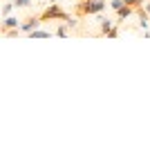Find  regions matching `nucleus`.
Listing matches in <instances>:
<instances>
[{
  "instance_id": "9b49d317",
  "label": "nucleus",
  "mask_w": 150,
  "mask_h": 150,
  "mask_svg": "<svg viewBox=\"0 0 150 150\" xmlns=\"http://www.w3.org/2000/svg\"><path fill=\"white\" fill-rule=\"evenodd\" d=\"M123 2H125V5H130V7H134V9L146 5V0H123Z\"/></svg>"
},
{
  "instance_id": "7ed1b4c3",
  "label": "nucleus",
  "mask_w": 150,
  "mask_h": 150,
  "mask_svg": "<svg viewBox=\"0 0 150 150\" xmlns=\"http://www.w3.org/2000/svg\"><path fill=\"white\" fill-rule=\"evenodd\" d=\"M40 23H43L40 16H29V18H25L23 23H20V31H23V34H31L34 29L40 27Z\"/></svg>"
},
{
  "instance_id": "f8f14e48",
  "label": "nucleus",
  "mask_w": 150,
  "mask_h": 150,
  "mask_svg": "<svg viewBox=\"0 0 150 150\" xmlns=\"http://www.w3.org/2000/svg\"><path fill=\"white\" fill-rule=\"evenodd\" d=\"M123 5H125L123 0H112V2H110V9H114V11H117V9H121Z\"/></svg>"
},
{
  "instance_id": "ddd939ff",
  "label": "nucleus",
  "mask_w": 150,
  "mask_h": 150,
  "mask_svg": "<svg viewBox=\"0 0 150 150\" xmlns=\"http://www.w3.org/2000/svg\"><path fill=\"white\" fill-rule=\"evenodd\" d=\"M13 5L18 7V9H23V7H29L31 5V0H13Z\"/></svg>"
},
{
  "instance_id": "0eeeda50",
  "label": "nucleus",
  "mask_w": 150,
  "mask_h": 150,
  "mask_svg": "<svg viewBox=\"0 0 150 150\" xmlns=\"http://www.w3.org/2000/svg\"><path fill=\"white\" fill-rule=\"evenodd\" d=\"M99 34H101V36H108V34H110V31H112V20H110V18H101V23H99Z\"/></svg>"
},
{
  "instance_id": "9d476101",
  "label": "nucleus",
  "mask_w": 150,
  "mask_h": 150,
  "mask_svg": "<svg viewBox=\"0 0 150 150\" xmlns=\"http://www.w3.org/2000/svg\"><path fill=\"white\" fill-rule=\"evenodd\" d=\"M13 7H16V5H13V2H7V5L2 7V18H5V16H11V11H13Z\"/></svg>"
},
{
  "instance_id": "4468645a",
  "label": "nucleus",
  "mask_w": 150,
  "mask_h": 150,
  "mask_svg": "<svg viewBox=\"0 0 150 150\" xmlns=\"http://www.w3.org/2000/svg\"><path fill=\"white\" fill-rule=\"evenodd\" d=\"M119 36V29H117V25L112 27V31H110V34H108V38H117Z\"/></svg>"
},
{
  "instance_id": "dca6fc26",
  "label": "nucleus",
  "mask_w": 150,
  "mask_h": 150,
  "mask_svg": "<svg viewBox=\"0 0 150 150\" xmlns=\"http://www.w3.org/2000/svg\"><path fill=\"white\" fill-rule=\"evenodd\" d=\"M50 2H56V0H50Z\"/></svg>"
},
{
  "instance_id": "f257e3e1",
  "label": "nucleus",
  "mask_w": 150,
  "mask_h": 150,
  "mask_svg": "<svg viewBox=\"0 0 150 150\" xmlns=\"http://www.w3.org/2000/svg\"><path fill=\"white\" fill-rule=\"evenodd\" d=\"M105 7H108L105 0H81V2H76L74 13L76 16H96V13L105 11Z\"/></svg>"
},
{
  "instance_id": "2eb2a0df",
  "label": "nucleus",
  "mask_w": 150,
  "mask_h": 150,
  "mask_svg": "<svg viewBox=\"0 0 150 150\" xmlns=\"http://www.w3.org/2000/svg\"><path fill=\"white\" fill-rule=\"evenodd\" d=\"M146 7V9H148V13H150V2H148V5H144Z\"/></svg>"
},
{
  "instance_id": "6e6552de",
  "label": "nucleus",
  "mask_w": 150,
  "mask_h": 150,
  "mask_svg": "<svg viewBox=\"0 0 150 150\" xmlns=\"http://www.w3.org/2000/svg\"><path fill=\"white\" fill-rule=\"evenodd\" d=\"M27 36H29V38H50V36H54V34H52V31H45V29H40V27H38V29H34L31 34H27Z\"/></svg>"
},
{
  "instance_id": "1a4fd4ad",
  "label": "nucleus",
  "mask_w": 150,
  "mask_h": 150,
  "mask_svg": "<svg viewBox=\"0 0 150 150\" xmlns=\"http://www.w3.org/2000/svg\"><path fill=\"white\" fill-rule=\"evenodd\" d=\"M69 29H72V27H69V25H61V27H58V29H56V36L65 38V36H67V34H69Z\"/></svg>"
},
{
  "instance_id": "20e7f679",
  "label": "nucleus",
  "mask_w": 150,
  "mask_h": 150,
  "mask_svg": "<svg viewBox=\"0 0 150 150\" xmlns=\"http://www.w3.org/2000/svg\"><path fill=\"white\" fill-rule=\"evenodd\" d=\"M18 27H20V20L16 18V16H5V18H2V27H0V34L5 36L9 29H18Z\"/></svg>"
},
{
  "instance_id": "39448f33",
  "label": "nucleus",
  "mask_w": 150,
  "mask_h": 150,
  "mask_svg": "<svg viewBox=\"0 0 150 150\" xmlns=\"http://www.w3.org/2000/svg\"><path fill=\"white\" fill-rule=\"evenodd\" d=\"M134 13L139 16V25L144 27V29H148V20H150L148 9H146V7H137V9H134Z\"/></svg>"
},
{
  "instance_id": "f03ea898",
  "label": "nucleus",
  "mask_w": 150,
  "mask_h": 150,
  "mask_svg": "<svg viewBox=\"0 0 150 150\" xmlns=\"http://www.w3.org/2000/svg\"><path fill=\"white\" fill-rule=\"evenodd\" d=\"M38 16H40V20H43V23H52V20H63V23H67V20L72 18V16H69V13L65 11L61 5H56V2H52L50 7H45Z\"/></svg>"
},
{
  "instance_id": "423d86ee",
  "label": "nucleus",
  "mask_w": 150,
  "mask_h": 150,
  "mask_svg": "<svg viewBox=\"0 0 150 150\" xmlns=\"http://www.w3.org/2000/svg\"><path fill=\"white\" fill-rule=\"evenodd\" d=\"M132 13H134V7H130V5H123L121 9H117V20H119V23H123L125 18H130Z\"/></svg>"
}]
</instances>
